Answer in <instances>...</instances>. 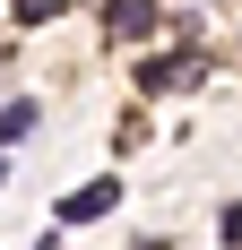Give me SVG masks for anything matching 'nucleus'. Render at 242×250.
I'll return each instance as SVG.
<instances>
[{
    "mask_svg": "<svg viewBox=\"0 0 242 250\" xmlns=\"http://www.w3.org/2000/svg\"><path fill=\"white\" fill-rule=\"evenodd\" d=\"M104 35H113V43L156 35V0H104Z\"/></svg>",
    "mask_w": 242,
    "mask_h": 250,
    "instance_id": "1",
    "label": "nucleus"
},
{
    "mask_svg": "<svg viewBox=\"0 0 242 250\" xmlns=\"http://www.w3.org/2000/svg\"><path fill=\"white\" fill-rule=\"evenodd\" d=\"M113 199H121V181L104 173V181H87V190H70V199H61V225H87V216H104Z\"/></svg>",
    "mask_w": 242,
    "mask_h": 250,
    "instance_id": "2",
    "label": "nucleus"
},
{
    "mask_svg": "<svg viewBox=\"0 0 242 250\" xmlns=\"http://www.w3.org/2000/svg\"><path fill=\"white\" fill-rule=\"evenodd\" d=\"M182 78H199V61H147L139 86H147V95H165V86H182Z\"/></svg>",
    "mask_w": 242,
    "mask_h": 250,
    "instance_id": "3",
    "label": "nucleus"
},
{
    "mask_svg": "<svg viewBox=\"0 0 242 250\" xmlns=\"http://www.w3.org/2000/svg\"><path fill=\"white\" fill-rule=\"evenodd\" d=\"M70 0H18V26H44V18H61Z\"/></svg>",
    "mask_w": 242,
    "mask_h": 250,
    "instance_id": "4",
    "label": "nucleus"
},
{
    "mask_svg": "<svg viewBox=\"0 0 242 250\" xmlns=\"http://www.w3.org/2000/svg\"><path fill=\"white\" fill-rule=\"evenodd\" d=\"M217 233H225V250H242V199L225 207V225H217Z\"/></svg>",
    "mask_w": 242,
    "mask_h": 250,
    "instance_id": "5",
    "label": "nucleus"
},
{
    "mask_svg": "<svg viewBox=\"0 0 242 250\" xmlns=\"http://www.w3.org/2000/svg\"><path fill=\"white\" fill-rule=\"evenodd\" d=\"M0 181H9V164H0Z\"/></svg>",
    "mask_w": 242,
    "mask_h": 250,
    "instance_id": "6",
    "label": "nucleus"
}]
</instances>
